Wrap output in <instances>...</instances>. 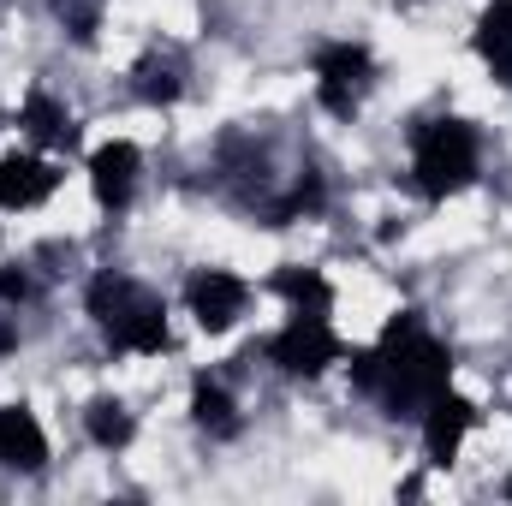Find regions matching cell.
I'll use <instances>...</instances> for the list:
<instances>
[{
  "label": "cell",
  "instance_id": "cell-8",
  "mask_svg": "<svg viewBox=\"0 0 512 506\" xmlns=\"http://www.w3.org/2000/svg\"><path fill=\"white\" fill-rule=\"evenodd\" d=\"M0 465L6 471H42L48 465V435L24 405H0Z\"/></svg>",
  "mask_w": 512,
  "mask_h": 506
},
{
  "label": "cell",
  "instance_id": "cell-1",
  "mask_svg": "<svg viewBox=\"0 0 512 506\" xmlns=\"http://www.w3.org/2000/svg\"><path fill=\"white\" fill-rule=\"evenodd\" d=\"M352 381H358L364 393H376L387 411L399 417V411H423L435 393H447L453 358H447L441 340L423 334L417 316H393L382 328V346L352 358Z\"/></svg>",
  "mask_w": 512,
  "mask_h": 506
},
{
  "label": "cell",
  "instance_id": "cell-11",
  "mask_svg": "<svg viewBox=\"0 0 512 506\" xmlns=\"http://www.w3.org/2000/svg\"><path fill=\"white\" fill-rule=\"evenodd\" d=\"M477 54L495 66V78L512 84V0H489L477 18Z\"/></svg>",
  "mask_w": 512,
  "mask_h": 506
},
{
  "label": "cell",
  "instance_id": "cell-14",
  "mask_svg": "<svg viewBox=\"0 0 512 506\" xmlns=\"http://www.w3.org/2000/svg\"><path fill=\"white\" fill-rule=\"evenodd\" d=\"M274 292H280L292 310H304V316H322V310L334 304V286H328L316 268H280V274H274Z\"/></svg>",
  "mask_w": 512,
  "mask_h": 506
},
{
  "label": "cell",
  "instance_id": "cell-19",
  "mask_svg": "<svg viewBox=\"0 0 512 506\" xmlns=\"http://www.w3.org/2000/svg\"><path fill=\"white\" fill-rule=\"evenodd\" d=\"M507 495H512V483H507Z\"/></svg>",
  "mask_w": 512,
  "mask_h": 506
},
{
  "label": "cell",
  "instance_id": "cell-18",
  "mask_svg": "<svg viewBox=\"0 0 512 506\" xmlns=\"http://www.w3.org/2000/svg\"><path fill=\"white\" fill-rule=\"evenodd\" d=\"M24 292H30V280L12 274V268H0V298H24Z\"/></svg>",
  "mask_w": 512,
  "mask_h": 506
},
{
  "label": "cell",
  "instance_id": "cell-3",
  "mask_svg": "<svg viewBox=\"0 0 512 506\" xmlns=\"http://www.w3.org/2000/svg\"><path fill=\"white\" fill-rule=\"evenodd\" d=\"M411 173L423 185V197H453L477 179V131L465 120H435V126L417 131V155H411Z\"/></svg>",
  "mask_w": 512,
  "mask_h": 506
},
{
  "label": "cell",
  "instance_id": "cell-2",
  "mask_svg": "<svg viewBox=\"0 0 512 506\" xmlns=\"http://www.w3.org/2000/svg\"><path fill=\"white\" fill-rule=\"evenodd\" d=\"M90 316L120 352H167V310L149 286L126 274H96L90 280Z\"/></svg>",
  "mask_w": 512,
  "mask_h": 506
},
{
  "label": "cell",
  "instance_id": "cell-17",
  "mask_svg": "<svg viewBox=\"0 0 512 506\" xmlns=\"http://www.w3.org/2000/svg\"><path fill=\"white\" fill-rule=\"evenodd\" d=\"M54 12H60V24H66L78 42H90L96 24H102V0H54Z\"/></svg>",
  "mask_w": 512,
  "mask_h": 506
},
{
  "label": "cell",
  "instance_id": "cell-12",
  "mask_svg": "<svg viewBox=\"0 0 512 506\" xmlns=\"http://www.w3.org/2000/svg\"><path fill=\"white\" fill-rule=\"evenodd\" d=\"M18 126L30 131L42 149H72V137H78L72 114H66L54 96H42V90H30V96H24V114H18Z\"/></svg>",
  "mask_w": 512,
  "mask_h": 506
},
{
  "label": "cell",
  "instance_id": "cell-4",
  "mask_svg": "<svg viewBox=\"0 0 512 506\" xmlns=\"http://www.w3.org/2000/svg\"><path fill=\"white\" fill-rule=\"evenodd\" d=\"M268 358H274L286 376H322L328 364L346 358V346L334 340V328H328L322 316H304V310H298V316L268 340Z\"/></svg>",
  "mask_w": 512,
  "mask_h": 506
},
{
  "label": "cell",
  "instance_id": "cell-5",
  "mask_svg": "<svg viewBox=\"0 0 512 506\" xmlns=\"http://www.w3.org/2000/svg\"><path fill=\"white\" fill-rule=\"evenodd\" d=\"M316 90H322V108L328 114H358L364 90H370V54L340 42V48H322L316 54Z\"/></svg>",
  "mask_w": 512,
  "mask_h": 506
},
{
  "label": "cell",
  "instance_id": "cell-9",
  "mask_svg": "<svg viewBox=\"0 0 512 506\" xmlns=\"http://www.w3.org/2000/svg\"><path fill=\"white\" fill-rule=\"evenodd\" d=\"M90 185L102 209H126L137 191V143H102L90 155Z\"/></svg>",
  "mask_w": 512,
  "mask_h": 506
},
{
  "label": "cell",
  "instance_id": "cell-6",
  "mask_svg": "<svg viewBox=\"0 0 512 506\" xmlns=\"http://www.w3.org/2000/svg\"><path fill=\"white\" fill-rule=\"evenodd\" d=\"M245 280H233V274H221V268H203V274H191V286H185V304H191V316H197V328H209V334H227L239 316H245Z\"/></svg>",
  "mask_w": 512,
  "mask_h": 506
},
{
  "label": "cell",
  "instance_id": "cell-13",
  "mask_svg": "<svg viewBox=\"0 0 512 506\" xmlns=\"http://www.w3.org/2000/svg\"><path fill=\"white\" fill-rule=\"evenodd\" d=\"M191 423L197 429H209V435H233L239 429V405H233V393L221 387V381H197L191 387Z\"/></svg>",
  "mask_w": 512,
  "mask_h": 506
},
{
  "label": "cell",
  "instance_id": "cell-15",
  "mask_svg": "<svg viewBox=\"0 0 512 506\" xmlns=\"http://www.w3.org/2000/svg\"><path fill=\"white\" fill-rule=\"evenodd\" d=\"M84 429H90V441H102V447H126L131 441V411L120 399H96V405L84 411Z\"/></svg>",
  "mask_w": 512,
  "mask_h": 506
},
{
  "label": "cell",
  "instance_id": "cell-16",
  "mask_svg": "<svg viewBox=\"0 0 512 506\" xmlns=\"http://www.w3.org/2000/svg\"><path fill=\"white\" fill-rule=\"evenodd\" d=\"M137 96H143V102H173V96H179V66L149 54V60L137 66Z\"/></svg>",
  "mask_w": 512,
  "mask_h": 506
},
{
  "label": "cell",
  "instance_id": "cell-10",
  "mask_svg": "<svg viewBox=\"0 0 512 506\" xmlns=\"http://www.w3.org/2000/svg\"><path fill=\"white\" fill-rule=\"evenodd\" d=\"M54 185H60V173L42 155H6L0 161V209H36Z\"/></svg>",
  "mask_w": 512,
  "mask_h": 506
},
{
  "label": "cell",
  "instance_id": "cell-7",
  "mask_svg": "<svg viewBox=\"0 0 512 506\" xmlns=\"http://www.w3.org/2000/svg\"><path fill=\"white\" fill-rule=\"evenodd\" d=\"M471 423H477V405H471V399L435 393V399L423 405V447H429V465H453L459 447H465V435H471Z\"/></svg>",
  "mask_w": 512,
  "mask_h": 506
}]
</instances>
